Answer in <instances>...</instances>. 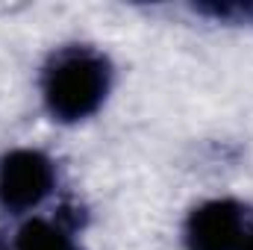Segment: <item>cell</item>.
Returning <instances> with one entry per match:
<instances>
[{"mask_svg": "<svg viewBox=\"0 0 253 250\" xmlns=\"http://www.w3.org/2000/svg\"><path fill=\"white\" fill-rule=\"evenodd\" d=\"M109 88V65L88 47L62 50L44 71V103L53 118L80 121L91 115Z\"/></svg>", "mask_w": 253, "mask_h": 250, "instance_id": "6da1fadb", "label": "cell"}, {"mask_svg": "<svg viewBox=\"0 0 253 250\" xmlns=\"http://www.w3.org/2000/svg\"><path fill=\"white\" fill-rule=\"evenodd\" d=\"M242 250H253V230L245 236V242H242Z\"/></svg>", "mask_w": 253, "mask_h": 250, "instance_id": "5b68a950", "label": "cell"}, {"mask_svg": "<svg viewBox=\"0 0 253 250\" xmlns=\"http://www.w3.org/2000/svg\"><path fill=\"white\" fill-rule=\"evenodd\" d=\"M15 250H77L74 239L59 224L50 221H30L18 230Z\"/></svg>", "mask_w": 253, "mask_h": 250, "instance_id": "277c9868", "label": "cell"}, {"mask_svg": "<svg viewBox=\"0 0 253 250\" xmlns=\"http://www.w3.org/2000/svg\"><path fill=\"white\" fill-rule=\"evenodd\" d=\"M248 230L242 209L230 200H212L189 218V250H242Z\"/></svg>", "mask_w": 253, "mask_h": 250, "instance_id": "3957f363", "label": "cell"}, {"mask_svg": "<svg viewBox=\"0 0 253 250\" xmlns=\"http://www.w3.org/2000/svg\"><path fill=\"white\" fill-rule=\"evenodd\" d=\"M53 186V165L36 150H15L0 162V203L12 212L39 206Z\"/></svg>", "mask_w": 253, "mask_h": 250, "instance_id": "7a4b0ae2", "label": "cell"}]
</instances>
